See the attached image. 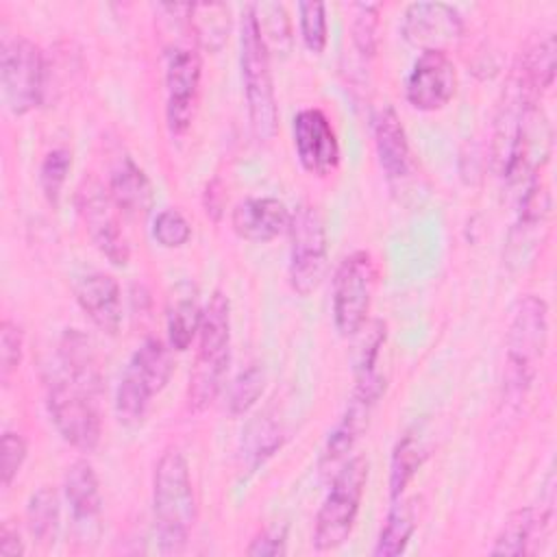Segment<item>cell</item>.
<instances>
[{"label": "cell", "mask_w": 557, "mask_h": 557, "mask_svg": "<svg viewBox=\"0 0 557 557\" xmlns=\"http://www.w3.org/2000/svg\"><path fill=\"white\" fill-rule=\"evenodd\" d=\"M72 168V154L67 148H52L39 168V185L46 196V200L57 207L61 198V189L65 185L67 172Z\"/></svg>", "instance_id": "33"}, {"label": "cell", "mask_w": 557, "mask_h": 557, "mask_svg": "<svg viewBox=\"0 0 557 557\" xmlns=\"http://www.w3.org/2000/svg\"><path fill=\"white\" fill-rule=\"evenodd\" d=\"M550 218V196L548 189L533 178L520 194L518 218L509 231L505 263L511 270H524L533 263L537 250L542 248L548 233Z\"/></svg>", "instance_id": "12"}, {"label": "cell", "mask_w": 557, "mask_h": 557, "mask_svg": "<svg viewBox=\"0 0 557 557\" xmlns=\"http://www.w3.org/2000/svg\"><path fill=\"white\" fill-rule=\"evenodd\" d=\"M28 531L35 540L50 544L59 531V496L52 487H39L26 505Z\"/></svg>", "instance_id": "30"}, {"label": "cell", "mask_w": 557, "mask_h": 557, "mask_svg": "<svg viewBox=\"0 0 557 557\" xmlns=\"http://www.w3.org/2000/svg\"><path fill=\"white\" fill-rule=\"evenodd\" d=\"M426 459V446L418 433H405L392 453V463H389V496L398 500L420 466Z\"/></svg>", "instance_id": "28"}, {"label": "cell", "mask_w": 557, "mask_h": 557, "mask_svg": "<svg viewBox=\"0 0 557 557\" xmlns=\"http://www.w3.org/2000/svg\"><path fill=\"white\" fill-rule=\"evenodd\" d=\"M292 213L276 198H248L242 200L231 215L233 231L255 244L272 242L289 228Z\"/></svg>", "instance_id": "18"}, {"label": "cell", "mask_w": 557, "mask_h": 557, "mask_svg": "<svg viewBox=\"0 0 557 557\" xmlns=\"http://www.w3.org/2000/svg\"><path fill=\"white\" fill-rule=\"evenodd\" d=\"M59 363L63 376L96 398L102 387V376L94 346L85 333L78 329H67L63 333L59 344Z\"/></svg>", "instance_id": "22"}, {"label": "cell", "mask_w": 557, "mask_h": 557, "mask_svg": "<svg viewBox=\"0 0 557 557\" xmlns=\"http://www.w3.org/2000/svg\"><path fill=\"white\" fill-rule=\"evenodd\" d=\"M366 481H368L366 457L348 459L333 474L331 490L315 516V529H313L315 550H333L348 540L359 513Z\"/></svg>", "instance_id": "6"}, {"label": "cell", "mask_w": 557, "mask_h": 557, "mask_svg": "<svg viewBox=\"0 0 557 557\" xmlns=\"http://www.w3.org/2000/svg\"><path fill=\"white\" fill-rule=\"evenodd\" d=\"M265 385V372L259 363H250L246 370H242L228 389V411L233 416L246 413L261 396Z\"/></svg>", "instance_id": "32"}, {"label": "cell", "mask_w": 557, "mask_h": 557, "mask_svg": "<svg viewBox=\"0 0 557 557\" xmlns=\"http://www.w3.org/2000/svg\"><path fill=\"white\" fill-rule=\"evenodd\" d=\"M548 339V307L540 296L527 294L518 300L507 333L503 389L509 400H520L529 389L537 361Z\"/></svg>", "instance_id": "3"}, {"label": "cell", "mask_w": 557, "mask_h": 557, "mask_svg": "<svg viewBox=\"0 0 557 557\" xmlns=\"http://www.w3.org/2000/svg\"><path fill=\"white\" fill-rule=\"evenodd\" d=\"M109 196L117 211L128 218H144L152 209V185L144 170L131 159L122 157L109 178Z\"/></svg>", "instance_id": "21"}, {"label": "cell", "mask_w": 557, "mask_h": 557, "mask_svg": "<svg viewBox=\"0 0 557 557\" xmlns=\"http://www.w3.org/2000/svg\"><path fill=\"white\" fill-rule=\"evenodd\" d=\"M26 459V442L15 431H4L2 435V487H11L22 463Z\"/></svg>", "instance_id": "38"}, {"label": "cell", "mask_w": 557, "mask_h": 557, "mask_svg": "<svg viewBox=\"0 0 557 557\" xmlns=\"http://www.w3.org/2000/svg\"><path fill=\"white\" fill-rule=\"evenodd\" d=\"M374 146L379 165L389 183L403 181L411 172V150L400 124V117L392 104L379 107L374 113Z\"/></svg>", "instance_id": "20"}, {"label": "cell", "mask_w": 557, "mask_h": 557, "mask_svg": "<svg viewBox=\"0 0 557 557\" xmlns=\"http://www.w3.org/2000/svg\"><path fill=\"white\" fill-rule=\"evenodd\" d=\"M300 37L309 52L320 54L326 48V9L322 2H300Z\"/></svg>", "instance_id": "34"}, {"label": "cell", "mask_w": 557, "mask_h": 557, "mask_svg": "<svg viewBox=\"0 0 557 557\" xmlns=\"http://www.w3.org/2000/svg\"><path fill=\"white\" fill-rule=\"evenodd\" d=\"M231 359V305L222 292H213L202 309L198 329V352L189 374V407L207 409L222 389Z\"/></svg>", "instance_id": "2"}, {"label": "cell", "mask_w": 557, "mask_h": 557, "mask_svg": "<svg viewBox=\"0 0 557 557\" xmlns=\"http://www.w3.org/2000/svg\"><path fill=\"white\" fill-rule=\"evenodd\" d=\"M63 490H65L67 505H70V511L76 522L87 524L100 516L102 496H100V487H98V476L89 461L76 459L67 468Z\"/></svg>", "instance_id": "25"}, {"label": "cell", "mask_w": 557, "mask_h": 557, "mask_svg": "<svg viewBox=\"0 0 557 557\" xmlns=\"http://www.w3.org/2000/svg\"><path fill=\"white\" fill-rule=\"evenodd\" d=\"M457 89V72L442 50L420 52L407 76L405 96L418 111H437L450 102Z\"/></svg>", "instance_id": "15"}, {"label": "cell", "mask_w": 557, "mask_h": 557, "mask_svg": "<svg viewBox=\"0 0 557 557\" xmlns=\"http://www.w3.org/2000/svg\"><path fill=\"white\" fill-rule=\"evenodd\" d=\"M174 363L170 348L157 339H146L128 359L115 389V413L126 426H139L152 398L168 385Z\"/></svg>", "instance_id": "5"}, {"label": "cell", "mask_w": 557, "mask_h": 557, "mask_svg": "<svg viewBox=\"0 0 557 557\" xmlns=\"http://www.w3.org/2000/svg\"><path fill=\"white\" fill-rule=\"evenodd\" d=\"M548 527V513L537 511L533 507H522L511 511L500 531L494 537L490 548L492 555H527L531 553V544L544 537Z\"/></svg>", "instance_id": "23"}, {"label": "cell", "mask_w": 557, "mask_h": 557, "mask_svg": "<svg viewBox=\"0 0 557 557\" xmlns=\"http://www.w3.org/2000/svg\"><path fill=\"white\" fill-rule=\"evenodd\" d=\"M154 533L161 553H181L196 522V496L187 459L178 450H165L152 476Z\"/></svg>", "instance_id": "1"}, {"label": "cell", "mask_w": 557, "mask_h": 557, "mask_svg": "<svg viewBox=\"0 0 557 557\" xmlns=\"http://www.w3.org/2000/svg\"><path fill=\"white\" fill-rule=\"evenodd\" d=\"M152 235L163 248H178L189 242L191 237V226L183 218L181 211L176 209H163L157 213L154 224H152Z\"/></svg>", "instance_id": "36"}, {"label": "cell", "mask_w": 557, "mask_h": 557, "mask_svg": "<svg viewBox=\"0 0 557 557\" xmlns=\"http://www.w3.org/2000/svg\"><path fill=\"white\" fill-rule=\"evenodd\" d=\"M405 41L420 52L442 50L455 44L463 33L461 15L444 2H413L407 7L400 24Z\"/></svg>", "instance_id": "16"}, {"label": "cell", "mask_w": 557, "mask_h": 557, "mask_svg": "<svg viewBox=\"0 0 557 557\" xmlns=\"http://www.w3.org/2000/svg\"><path fill=\"white\" fill-rule=\"evenodd\" d=\"M300 165L315 176L331 174L339 163V144L329 117L320 109H302L292 124Z\"/></svg>", "instance_id": "17"}, {"label": "cell", "mask_w": 557, "mask_h": 557, "mask_svg": "<svg viewBox=\"0 0 557 557\" xmlns=\"http://www.w3.org/2000/svg\"><path fill=\"white\" fill-rule=\"evenodd\" d=\"M527 87L540 96L548 89L555 81V37L546 35L544 39L535 41L516 63Z\"/></svg>", "instance_id": "29"}, {"label": "cell", "mask_w": 557, "mask_h": 557, "mask_svg": "<svg viewBox=\"0 0 557 557\" xmlns=\"http://www.w3.org/2000/svg\"><path fill=\"white\" fill-rule=\"evenodd\" d=\"M379 4H357V13L350 26V37L361 57H372L376 52V30H379Z\"/></svg>", "instance_id": "35"}, {"label": "cell", "mask_w": 557, "mask_h": 557, "mask_svg": "<svg viewBox=\"0 0 557 557\" xmlns=\"http://www.w3.org/2000/svg\"><path fill=\"white\" fill-rule=\"evenodd\" d=\"M46 405L59 435L83 453H91L100 442V416L94 396L74 385L61 372L46 379Z\"/></svg>", "instance_id": "7"}, {"label": "cell", "mask_w": 557, "mask_h": 557, "mask_svg": "<svg viewBox=\"0 0 557 557\" xmlns=\"http://www.w3.org/2000/svg\"><path fill=\"white\" fill-rule=\"evenodd\" d=\"M187 22L196 41L205 50H220L231 30V11L220 2L189 4Z\"/></svg>", "instance_id": "27"}, {"label": "cell", "mask_w": 557, "mask_h": 557, "mask_svg": "<svg viewBox=\"0 0 557 557\" xmlns=\"http://www.w3.org/2000/svg\"><path fill=\"white\" fill-rule=\"evenodd\" d=\"M239 63L242 81L246 91L250 128L259 141H270L276 133L278 111L270 72V52L261 39L252 7L248 4L242 13V33H239Z\"/></svg>", "instance_id": "4"}, {"label": "cell", "mask_w": 557, "mask_h": 557, "mask_svg": "<svg viewBox=\"0 0 557 557\" xmlns=\"http://www.w3.org/2000/svg\"><path fill=\"white\" fill-rule=\"evenodd\" d=\"M200 87V57L187 46H174L165 52V115L174 135L189 128Z\"/></svg>", "instance_id": "13"}, {"label": "cell", "mask_w": 557, "mask_h": 557, "mask_svg": "<svg viewBox=\"0 0 557 557\" xmlns=\"http://www.w3.org/2000/svg\"><path fill=\"white\" fill-rule=\"evenodd\" d=\"M76 300L89 320L104 333L115 335L122 324V294L111 274L91 272L76 283Z\"/></svg>", "instance_id": "19"}, {"label": "cell", "mask_w": 557, "mask_h": 557, "mask_svg": "<svg viewBox=\"0 0 557 557\" xmlns=\"http://www.w3.org/2000/svg\"><path fill=\"white\" fill-rule=\"evenodd\" d=\"M115 205L98 183H87L78 191V213L83 218V224L94 242V246L113 263V265H126L131 250L126 244V237L120 228Z\"/></svg>", "instance_id": "14"}, {"label": "cell", "mask_w": 557, "mask_h": 557, "mask_svg": "<svg viewBox=\"0 0 557 557\" xmlns=\"http://www.w3.org/2000/svg\"><path fill=\"white\" fill-rule=\"evenodd\" d=\"M261 39L270 50H278V52H287L289 44H292V35H289V20L287 13L281 4L276 2H261V4H250Z\"/></svg>", "instance_id": "31"}, {"label": "cell", "mask_w": 557, "mask_h": 557, "mask_svg": "<svg viewBox=\"0 0 557 557\" xmlns=\"http://www.w3.org/2000/svg\"><path fill=\"white\" fill-rule=\"evenodd\" d=\"M202 309L198 305V292L191 283H181L168 305V342L172 350H187L200 329Z\"/></svg>", "instance_id": "24"}, {"label": "cell", "mask_w": 557, "mask_h": 557, "mask_svg": "<svg viewBox=\"0 0 557 557\" xmlns=\"http://www.w3.org/2000/svg\"><path fill=\"white\" fill-rule=\"evenodd\" d=\"M22 350H24L22 329L11 320H2V324H0V363H2L0 372H2L4 383L20 368Z\"/></svg>", "instance_id": "37"}, {"label": "cell", "mask_w": 557, "mask_h": 557, "mask_svg": "<svg viewBox=\"0 0 557 557\" xmlns=\"http://www.w3.org/2000/svg\"><path fill=\"white\" fill-rule=\"evenodd\" d=\"M0 553L4 557H17L24 553L22 535H20L17 527H13L9 520H4L0 527Z\"/></svg>", "instance_id": "40"}, {"label": "cell", "mask_w": 557, "mask_h": 557, "mask_svg": "<svg viewBox=\"0 0 557 557\" xmlns=\"http://www.w3.org/2000/svg\"><path fill=\"white\" fill-rule=\"evenodd\" d=\"M376 281V268L366 250L350 252L335 270L333 276V322L344 335H357L366 324L372 292Z\"/></svg>", "instance_id": "10"}, {"label": "cell", "mask_w": 557, "mask_h": 557, "mask_svg": "<svg viewBox=\"0 0 557 557\" xmlns=\"http://www.w3.org/2000/svg\"><path fill=\"white\" fill-rule=\"evenodd\" d=\"M416 527H418L416 498L398 500L385 518V524H383V529L379 533V540H376V546H374V555L376 557L400 555L407 548Z\"/></svg>", "instance_id": "26"}, {"label": "cell", "mask_w": 557, "mask_h": 557, "mask_svg": "<svg viewBox=\"0 0 557 557\" xmlns=\"http://www.w3.org/2000/svg\"><path fill=\"white\" fill-rule=\"evenodd\" d=\"M2 98L13 115H24L44 98V54L26 37H2L0 46Z\"/></svg>", "instance_id": "8"}, {"label": "cell", "mask_w": 557, "mask_h": 557, "mask_svg": "<svg viewBox=\"0 0 557 557\" xmlns=\"http://www.w3.org/2000/svg\"><path fill=\"white\" fill-rule=\"evenodd\" d=\"M289 285L298 296L313 294L329 265L326 231L313 205H300L289 222Z\"/></svg>", "instance_id": "9"}, {"label": "cell", "mask_w": 557, "mask_h": 557, "mask_svg": "<svg viewBox=\"0 0 557 557\" xmlns=\"http://www.w3.org/2000/svg\"><path fill=\"white\" fill-rule=\"evenodd\" d=\"M535 100H537V96L527 87V83L522 81L520 72L513 65V70L505 83V89L500 94V102H498L496 117H494L492 148H490L492 170L503 181L509 178L529 113L533 111V107H537Z\"/></svg>", "instance_id": "11"}, {"label": "cell", "mask_w": 557, "mask_h": 557, "mask_svg": "<svg viewBox=\"0 0 557 557\" xmlns=\"http://www.w3.org/2000/svg\"><path fill=\"white\" fill-rule=\"evenodd\" d=\"M287 550V529L285 527H270L263 529L250 546L246 548V555L250 557H278Z\"/></svg>", "instance_id": "39"}, {"label": "cell", "mask_w": 557, "mask_h": 557, "mask_svg": "<svg viewBox=\"0 0 557 557\" xmlns=\"http://www.w3.org/2000/svg\"><path fill=\"white\" fill-rule=\"evenodd\" d=\"M222 200H224V194L220 191V183L211 181L205 189V211H207V215L218 220L220 213H222Z\"/></svg>", "instance_id": "41"}]
</instances>
